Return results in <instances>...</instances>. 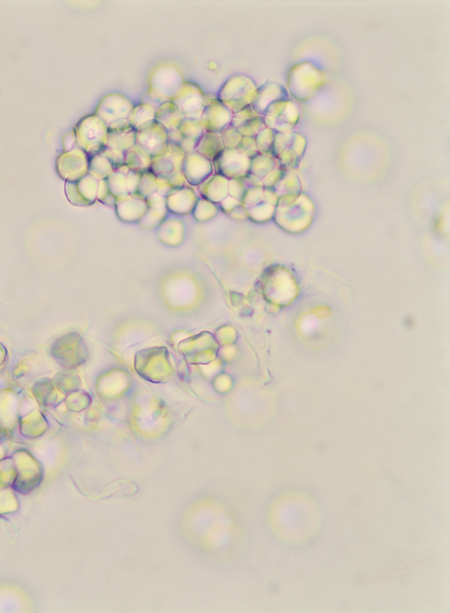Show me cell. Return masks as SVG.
<instances>
[{
	"mask_svg": "<svg viewBox=\"0 0 450 613\" xmlns=\"http://www.w3.org/2000/svg\"><path fill=\"white\" fill-rule=\"evenodd\" d=\"M291 100L289 92L287 88L283 85L277 84V82H267L259 87L256 100H255L253 107L255 111L260 116H264L265 112L267 111L271 105L276 103L277 101Z\"/></svg>",
	"mask_w": 450,
	"mask_h": 613,
	"instance_id": "14",
	"label": "cell"
},
{
	"mask_svg": "<svg viewBox=\"0 0 450 613\" xmlns=\"http://www.w3.org/2000/svg\"><path fill=\"white\" fill-rule=\"evenodd\" d=\"M155 114L156 110L154 107L140 102L132 108L128 121L130 122L131 126L137 130L149 122L155 120Z\"/></svg>",
	"mask_w": 450,
	"mask_h": 613,
	"instance_id": "22",
	"label": "cell"
},
{
	"mask_svg": "<svg viewBox=\"0 0 450 613\" xmlns=\"http://www.w3.org/2000/svg\"><path fill=\"white\" fill-rule=\"evenodd\" d=\"M186 154L176 144L168 143L165 149L158 156L152 158L150 171L156 177L164 178L181 171L182 164Z\"/></svg>",
	"mask_w": 450,
	"mask_h": 613,
	"instance_id": "10",
	"label": "cell"
},
{
	"mask_svg": "<svg viewBox=\"0 0 450 613\" xmlns=\"http://www.w3.org/2000/svg\"><path fill=\"white\" fill-rule=\"evenodd\" d=\"M258 87L256 82L249 76L233 75L221 86L217 97L233 113L253 106L256 100Z\"/></svg>",
	"mask_w": 450,
	"mask_h": 613,
	"instance_id": "2",
	"label": "cell"
},
{
	"mask_svg": "<svg viewBox=\"0 0 450 613\" xmlns=\"http://www.w3.org/2000/svg\"><path fill=\"white\" fill-rule=\"evenodd\" d=\"M251 159L239 149H225L213 161L214 173L228 180H244L249 174Z\"/></svg>",
	"mask_w": 450,
	"mask_h": 613,
	"instance_id": "6",
	"label": "cell"
},
{
	"mask_svg": "<svg viewBox=\"0 0 450 613\" xmlns=\"http://www.w3.org/2000/svg\"><path fill=\"white\" fill-rule=\"evenodd\" d=\"M182 173L188 185L198 187L214 173L213 161L196 151L186 154L182 164Z\"/></svg>",
	"mask_w": 450,
	"mask_h": 613,
	"instance_id": "11",
	"label": "cell"
},
{
	"mask_svg": "<svg viewBox=\"0 0 450 613\" xmlns=\"http://www.w3.org/2000/svg\"><path fill=\"white\" fill-rule=\"evenodd\" d=\"M135 134L137 130L132 126L108 130L105 147L112 148L125 153L135 146Z\"/></svg>",
	"mask_w": 450,
	"mask_h": 613,
	"instance_id": "18",
	"label": "cell"
},
{
	"mask_svg": "<svg viewBox=\"0 0 450 613\" xmlns=\"http://www.w3.org/2000/svg\"><path fill=\"white\" fill-rule=\"evenodd\" d=\"M233 117V112L217 98L204 106L200 121L207 132L221 133L231 126Z\"/></svg>",
	"mask_w": 450,
	"mask_h": 613,
	"instance_id": "12",
	"label": "cell"
},
{
	"mask_svg": "<svg viewBox=\"0 0 450 613\" xmlns=\"http://www.w3.org/2000/svg\"><path fill=\"white\" fill-rule=\"evenodd\" d=\"M158 237L165 245H180L184 239L183 223L177 219L164 220L158 229Z\"/></svg>",
	"mask_w": 450,
	"mask_h": 613,
	"instance_id": "20",
	"label": "cell"
},
{
	"mask_svg": "<svg viewBox=\"0 0 450 613\" xmlns=\"http://www.w3.org/2000/svg\"><path fill=\"white\" fill-rule=\"evenodd\" d=\"M217 204L202 197V199L198 200L193 214L196 219L200 220V222H206V220L213 219L217 215Z\"/></svg>",
	"mask_w": 450,
	"mask_h": 613,
	"instance_id": "27",
	"label": "cell"
},
{
	"mask_svg": "<svg viewBox=\"0 0 450 613\" xmlns=\"http://www.w3.org/2000/svg\"><path fill=\"white\" fill-rule=\"evenodd\" d=\"M166 101H168L165 100V98L161 97L160 95H158L150 90L145 92V93L142 96L141 98V102H142V103L150 105V106L154 107L155 110H157L161 105L165 103Z\"/></svg>",
	"mask_w": 450,
	"mask_h": 613,
	"instance_id": "35",
	"label": "cell"
},
{
	"mask_svg": "<svg viewBox=\"0 0 450 613\" xmlns=\"http://www.w3.org/2000/svg\"><path fill=\"white\" fill-rule=\"evenodd\" d=\"M266 127V125L264 123L263 117H260L255 118V120L250 121L249 123L244 125V126L240 127L238 131L240 132L243 137L255 138Z\"/></svg>",
	"mask_w": 450,
	"mask_h": 613,
	"instance_id": "31",
	"label": "cell"
},
{
	"mask_svg": "<svg viewBox=\"0 0 450 613\" xmlns=\"http://www.w3.org/2000/svg\"><path fill=\"white\" fill-rule=\"evenodd\" d=\"M260 117L262 116H260V114H258L253 107H248L246 108H243V110L238 111L237 113L233 114V120H231V126H233V127L237 128V130H239L240 127L244 126V125H246L247 123H249L250 121Z\"/></svg>",
	"mask_w": 450,
	"mask_h": 613,
	"instance_id": "30",
	"label": "cell"
},
{
	"mask_svg": "<svg viewBox=\"0 0 450 613\" xmlns=\"http://www.w3.org/2000/svg\"><path fill=\"white\" fill-rule=\"evenodd\" d=\"M326 82V74L310 61L300 62L287 72V92L300 102L308 101Z\"/></svg>",
	"mask_w": 450,
	"mask_h": 613,
	"instance_id": "1",
	"label": "cell"
},
{
	"mask_svg": "<svg viewBox=\"0 0 450 613\" xmlns=\"http://www.w3.org/2000/svg\"><path fill=\"white\" fill-rule=\"evenodd\" d=\"M157 190V177L150 171L142 173L140 184L137 190V195L140 196L142 199L146 200L152 194L156 193Z\"/></svg>",
	"mask_w": 450,
	"mask_h": 613,
	"instance_id": "25",
	"label": "cell"
},
{
	"mask_svg": "<svg viewBox=\"0 0 450 613\" xmlns=\"http://www.w3.org/2000/svg\"><path fill=\"white\" fill-rule=\"evenodd\" d=\"M306 147V140L302 134L291 131L277 133L271 154L279 161L281 169L296 167Z\"/></svg>",
	"mask_w": 450,
	"mask_h": 613,
	"instance_id": "3",
	"label": "cell"
},
{
	"mask_svg": "<svg viewBox=\"0 0 450 613\" xmlns=\"http://www.w3.org/2000/svg\"><path fill=\"white\" fill-rule=\"evenodd\" d=\"M134 104L125 95L114 93L108 95L99 104L97 116L105 124L128 120Z\"/></svg>",
	"mask_w": 450,
	"mask_h": 613,
	"instance_id": "9",
	"label": "cell"
},
{
	"mask_svg": "<svg viewBox=\"0 0 450 613\" xmlns=\"http://www.w3.org/2000/svg\"><path fill=\"white\" fill-rule=\"evenodd\" d=\"M141 177L142 173H138V171L131 170L128 171V173L127 174V181L130 195H137L139 184H140Z\"/></svg>",
	"mask_w": 450,
	"mask_h": 613,
	"instance_id": "36",
	"label": "cell"
},
{
	"mask_svg": "<svg viewBox=\"0 0 450 613\" xmlns=\"http://www.w3.org/2000/svg\"><path fill=\"white\" fill-rule=\"evenodd\" d=\"M220 134L224 147L228 148V149H237L243 138L237 128L233 126L225 128Z\"/></svg>",
	"mask_w": 450,
	"mask_h": 613,
	"instance_id": "29",
	"label": "cell"
},
{
	"mask_svg": "<svg viewBox=\"0 0 450 613\" xmlns=\"http://www.w3.org/2000/svg\"><path fill=\"white\" fill-rule=\"evenodd\" d=\"M184 137L182 136L180 130L176 128V130H172L168 131V143L176 144V146H180L182 139H183Z\"/></svg>",
	"mask_w": 450,
	"mask_h": 613,
	"instance_id": "40",
	"label": "cell"
},
{
	"mask_svg": "<svg viewBox=\"0 0 450 613\" xmlns=\"http://www.w3.org/2000/svg\"><path fill=\"white\" fill-rule=\"evenodd\" d=\"M171 101L180 108L186 120H200L204 110V92L200 85L184 81Z\"/></svg>",
	"mask_w": 450,
	"mask_h": 613,
	"instance_id": "7",
	"label": "cell"
},
{
	"mask_svg": "<svg viewBox=\"0 0 450 613\" xmlns=\"http://www.w3.org/2000/svg\"><path fill=\"white\" fill-rule=\"evenodd\" d=\"M168 144V131L155 120L139 128L135 134V146L151 158L161 154L166 149Z\"/></svg>",
	"mask_w": 450,
	"mask_h": 613,
	"instance_id": "8",
	"label": "cell"
},
{
	"mask_svg": "<svg viewBox=\"0 0 450 613\" xmlns=\"http://www.w3.org/2000/svg\"><path fill=\"white\" fill-rule=\"evenodd\" d=\"M198 141L195 139H191V138L184 137L182 139L181 143L180 144V149L184 151L185 154H190L193 153V151H196V148L197 146Z\"/></svg>",
	"mask_w": 450,
	"mask_h": 613,
	"instance_id": "39",
	"label": "cell"
},
{
	"mask_svg": "<svg viewBox=\"0 0 450 613\" xmlns=\"http://www.w3.org/2000/svg\"><path fill=\"white\" fill-rule=\"evenodd\" d=\"M184 81L183 74L178 66L162 64L152 69L149 77V90L160 95L165 100L171 101Z\"/></svg>",
	"mask_w": 450,
	"mask_h": 613,
	"instance_id": "4",
	"label": "cell"
},
{
	"mask_svg": "<svg viewBox=\"0 0 450 613\" xmlns=\"http://www.w3.org/2000/svg\"><path fill=\"white\" fill-rule=\"evenodd\" d=\"M115 207L122 222H140L147 212L148 203L140 196L128 195L117 199Z\"/></svg>",
	"mask_w": 450,
	"mask_h": 613,
	"instance_id": "15",
	"label": "cell"
},
{
	"mask_svg": "<svg viewBox=\"0 0 450 613\" xmlns=\"http://www.w3.org/2000/svg\"><path fill=\"white\" fill-rule=\"evenodd\" d=\"M275 134H276V132L270 130L269 127H266L265 130L261 131L256 137H255L258 149H259L260 154H271L274 144Z\"/></svg>",
	"mask_w": 450,
	"mask_h": 613,
	"instance_id": "28",
	"label": "cell"
},
{
	"mask_svg": "<svg viewBox=\"0 0 450 613\" xmlns=\"http://www.w3.org/2000/svg\"><path fill=\"white\" fill-rule=\"evenodd\" d=\"M263 120L277 133H289L299 123L300 110L292 100L277 101L265 112Z\"/></svg>",
	"mask_w": 450,
	"mask_h": 613,
	"instance_id": "5",
	"label": "cell"
},
{
	"mask_svg": "<svg viewBox=\"0 0 450 613\" xmlns=\"http://www.w3.org/2000/svg\"><path fill=\"white\" fill-rule=\"evenodd\" d=\"M224 149L221 134L207 132L198 141L196 151L213 161Z\"/></svg>",
	"mask_w": 450,
	"mask_h": 613,
	"instance_id": "19",
	"label": "cell"
},
{
	"mask_svg": "<svg viewBox=\"0 0 450 613\" xmlns=\"http://www.w3.org/2000/svg\"><path fill=\"white\" fill-rule=\"evenodd\" d=\"M127 174V173H122L121 171L115 170L110 176L105 179L109 191H110V193L117 197V199L130 195L128 190Z\"/></svg>",
	"mask_w": 450,
	"mask_h": 613,
	"instance_id": "23",
	"label": "cell"
},
{
	"mask_svg": "<svg viewBox=\"0 0 450 613\" xmlns=\"http://www.w3.org/2000/svg\"><path fill=\"white\" fill-rule=\"evenodd\" d=\"M178 130L184 137L197 141H200V138L207 133L200 120H185Z\"/></svg>",
	"mask_w": 450,
	"mask_h": 613,
	"instance_id": "26",
	"label": "cell"
},
{
	"mask_svg": "<svg viewBox=\"0 0 450 613\" xmlns=\"http://www.w3.org/2000/svg\"><path fill=\"white\" fill-rule=\"evenodd\" d=\"M100 153L108 158L112 166H114L115 170L117 169L118 167L125 166L124 151L112 149V148L104 147Z\"/></svg>",
	"mask_w": 450,
	"mask_h": 613,
	"instance_id": "32",
	"label": "cell"
},
{
	"mask_svg": "<svg viewBox=\"0 0 450 613\" xmlns=\"http://www.w3.org/2000/svg\"><path fill=\"white\" fill-rule=\"evenodd\" d=\"M241 205V200H238L236 199H233V197L227 196L219 204V207L221 210V212L228 214L233 212L234 209H236L237 207H239Z\"/></svg>",
	"mask_w": 450,
	"mask_h": 613,
	"instance_id": "37",
	"label": "cell"
},
{
	"mask_svg": "<svg viewBox=\"0 0 450 613\" xmlns=\"http://www.w3.org/2000/svg\"><path fill=\"white\" fill-rule=\"evenodd\" d=\"M185 118L184 114L180 110L176 105L171 101L165 102L156 110L155 121L167 131L176 130L180 127Z\"/></svg>",
	"mask_w": 450,
	"mask_h": 613,
	"instance_id": "17",
	"label": "cell"
},
{
	"mask_svg": "<svg viewBox=\"0 0 450 613\" xmlns=\"http://www.w3.org/2000/svg\"><path fill=\"white\" fill-rule=\"evenodd\" d=\"M198 200L191 186L173 188L166 197L168 212L176 215H188L193 212Z\"/></svg>",
	"mask_w": 450,
	"mask_h": 613,
	"instance_id": "13",
	"label": "cell"
},
{
	"mask_svg": "<svg viewBox=\"0 0 450 613\" xmlns=\"http://www.w3.org/2000/svg\"><path fill=\"white\" fill-rule=\"evenodd\" d=\"M228 189H229V180L217 173H214L198 186L201 197L217 205H219L228 196Z\"/></svg>",
	"mask_w": 450,
	"mask_h": 613,
	"instance_id": "16",
	"label": "cell"
},
{
	"mask_svg": "<svg viewBox=\"0 0 450 613\" xmlns=\"http://www.w3.org/2000/svg\"><path fill=\"white\" fill-rule=\"evenodd\" d=\"M152 158L137 146L132 147L125 153V164L129 170L144 173L150 171Z\"/></svg>",
	"mask_w": 450,
	"mask_h": 613,
	"instance_id": "21",
	"label": "cell"
},
{
	"mask_svg": "<svg viewBox=\"0 0 450 613\" xmlns=\"http://www.w3.org/2000/svg\"><path fill=\"white\" fill-rule=\"evenodd\" d=\"M272 190L276 193L277 196L291 195V194H299L300 184L299 181L294 174L287 173L281 176L276 185L272 188Z\"/></svg>",
	"mask_w": 450,
	"mask_h": 613,
	"instance_id": "24",
	"label": "cell"
},
{
	"mask_svg": "<svg viewBox=\"0 0 450 613\" xmlns=\"http://www.w3.org/2000/svg\"><path fill=\"white\" fill-rule=\"evenodd\" d=\"M237 149L243 151L245 156L250 158V159H253V157L260 154L259 149H258L256 140H255V138L253 137H243V140H241L240 146L238 147Z\"/></svg>",
	"mask_w": 450,
	"mask_h": 613,
	"instance_id": "33",
	"label": "cell"
},
{
	"mask_svg": "<svg viewBox=\"0 0 450 613\" xmlns=\"http://www.w3.org/2000/svg\"><path fill=\"white\" fill-rule=\"evenodd\" d=\"M246 190L243 180H229L228 196L241 201Z\"/></svg>",
	"mask_w": 450,
	"mask_h": 613,
	"instance_id": "34",
	"label": "cell"
},
{
	"mask_svg": "<svg viewBox=\"0 0 450 613\" xmlns=\"http://www.w3.org/2000/svg\"><path fill=\"white\" fill-rule=\"evenodd\" d=\"M173 189L168 181L164 178L157 177V190L156 193L161 196L166 197L171 190Z\"/></svg>",
	"mask_w": 450,
	"mask_h": 613,
	"instance_id": "38",
	"label": "cell"
}]
</instances>
